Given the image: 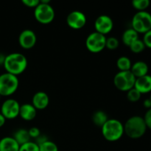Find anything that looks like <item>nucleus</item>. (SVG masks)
I'll return each mask as SVG.
<instances>
[{
  "instance_id": "obj_1",
  "label": "nucleus",
  "mask_w": 151,
  "mask_h": 151,
  "mask_svg": "<svg viewBox=\"0 0 151 151\" xmlns=\"http://www.w3.org/2000/svg\"><path fill=\"white\" fill-rule=\"evenodd\" d=\"M27 64V59L23 54L13 52L5 56L3 66L6 72L17 76L26 70Z\"/></svg>"
},
{
  "instance_id": "obj_2",
  "label": "nucleus",
  "mask_w": 151,
  "mask_h": 151,
  "mask_svg": "<svg viewBox=\"0 0 151 151\" xmlns=\"http://www.w3.org/2000/svg\"><path fill=\"white\" fill-rule=\"evenodd\" d=\"M124 133L129 138L137 139L142 137L147 128L144 118L140 116H133L124 124Z\"/></svg>"
},
{
  "instance_id": "obj_3",
  "label": "nucleus",
  "mask_w": 151,
  "mask_h": 151,
  "mask_svg": "<svg viewBox=\"0 0 151 151\" xmlns=\"http://www.w3.org/2000/svg\"><path fill=\"white\" fill-rule=\"evenodd\" d=\"M102 134L107 141L116 142L120 139L124 133V125L119 120L109 119L101 127Z\"/></svg>"
},
{
  "instance_id": "obj_4",
  "label": "nucleus",
  "mask_w": 151,
  "mask_h": 151,
  "mask_svg": "<svg viewBox=\"0 0 151 151\" xmlns=\"http://www.w3.org/2000/svg\"><path fill=\"white\" fill-rule=\"evenodd\" d=\"M34 16L39 23L43 24H50L55 19V10L50 4V0L40 1L39 4L34 10Z\"/></svg>"
},
{
  "instance_id": "obj_5",
  "label": "nucleus",
  "mask_w": 151,
  "mask_h": 151,
  "mask_svg": "<svg viewBox=\"0 0 151 151\" xmlns=\"http://www.w3.org/2000/svg\"><path fill=\"white\" fill-rule=\"evenodd\" d=\"M19 81L17 76L10 73H3L0 75V96L8 97L17 91Z\"/></svg>"
},
{
  "instance_id": "obj_6",
  "label": "nucleus",
  "mask_w": 151,
  "mask_h": 151,
  "mask_svg": "<svg viewBox=\"0 0 151 151\" xmlns=\"http://www.w3.org/2000/svg\"><path fill=\"white\" fill-rule=\"evenodd\" d=\"M131 28L137 33L145 34L151 29V14L147 11H139L131 20Z\"/></svg>"
},
{
  "instance_id": "obj_7",
  "label": "nucleus",
  "mask_w": 151,
  "mask_h": 151,
  "mask_svg": "<svg viewBox=\"0 0 151 151\" xmlns=\"http://www.w3.org/2000/svg\"><path fill=\"white\" fill-rule=\"evenodd\" d=\"M136 79L131 71H124L115 75L114 78V84L118 90L121 91H128L134 88Z\"/></svg>"
},
{
  "instance_id": "obj_8",
  "label": "nucleus",
  "mask_w": 151,
  "mask_h": 151,
  "mask_svg": "<svg viewBox=\"0 0 151 151\" xmlns=\"http://www.w3.org/2000/svg\"><path fill=\"white\" fill-rule=\"evenodd\" d=\"M106 37L97 32L90 33L86 40V47L93 53H98L106 48Z\"/></svg>"
},
{
  "instance_id": "obj_9",
  "label": "nucleus",
  "mask_w": 151,
  "mask_h": 151,
  "mask_svg": "<svg viewBox=\"0 0 151 151\" xmlns=\"http://www.w3.org/2000/svg\"><path fill=\"white\" fill-rule=\"evenodd\" d=\"M20 106L16 100L7 99L1 105V114L6 119H16L19 116Z\"/></svg>"
},
{
  "instance_id": "obj_10",
  "label": "nucleus",
  "mask_w": 151,
  "mask_h": 151,
  "mask_svg": "<svg viewBox=\"0 0 151 151\" xmlns=\"http://www.w3.org/2000/svg\"><path fill=\"white\" fill-rule=\"evenodd\" d=\"M87 22V18L83 12L80 10L72 11L66 17V23L69 27L79 29L83 27Z\"/></svg>"
},
{
  "instance_id": "obj_11",
  "label": "nucleus",
  "mask_w": 151,
  "mask_h": 151,
  "mask_svg": "<svg viewBox=\"0 0 151 151\" xmlns=\"http://www.w3.org/2000/svg\"><path fill=\"white\" fill-rule=\"evenodd\" d=\"M114 27V22L111 18L107 15H101L96 19L94 22L95 32L103 35L111 32Z\"/></svg>"
},
{
  "instance_id": "obj_12",
  "label": "nucleus",
  "mask_w": 151,
  "mask_h": 151,
  "mask_svg": "<svg viewBox=\"0 0 151 151\" xmlns=\"http://www.w3.org/2000/svg\"><path fill=\"white\" fill-rule=\"evenodd\" d=\"M37 37L32 29H27L22 31L19 36V43L21 47L24 50H30L35 45Z\"/></svg>"
},
{
  "instance_id": "obj_13",
  "label": "nucleus",
  "mask_w": 151,
  "mask_h": 151,
  "mask_svg": "<svg viewBox=\"0 0 151 151\" xmlns=\"http://www.w3.org/2000/svg\"><path fill=\"white\" fill-rule=\"evenodd\" d=\"M50 98L48 94L44 91H38L33 95L32 99V105L36 110H44L48 106Z\"/></svg>"
},
{
  "instance_id": "obj_14",
  "label": "nucleus",
  "mask_w": 151,
  "mask_h": 151,
  "mask_svg": "<svg viewBox=\"0 0 151 151\" xmlns=\"http://www.w3.org/2000/svg\"><path fill=\"white\" fill-rule=\"evenodd\" d=\"M134 88L141 94L151 92V75H147L137 78Z\"/></svg>"
},
{
  "instance_id": "obj_15",
  "label": "nucleus",
  "mask_w": 151,
  "mask_h": 151,
  "mask_svg": "<svg viewBox=\"0 0 151 151\" xmlns=\"http://www.w3.org/2000/svg\"><path fill=\"white\" fill-rule=\"evenodd\" d=\"M36 109L32 104L24 103L20 106L19 110V116L22 119L25 121H31L34 119L36 116Z\"/></svg>"
},
{
  "instance_id": "obj_16",
  "label": "nucleus",
  "mask_w": 151,
  "mask_h": 151,
  "mask_svg": "<svg viewBox=\"0 0 151 151\" xmlns=\"http://www.w3.org/2000/svg\"><path fill=\"white\" fill-rule=\"evenodd\" d=\"M20 145L13 137H6L0 140V151H19Z\"/></svg>"
},
{
  "instance_id": "obj_17",
  "label": "nucleus",
  "mask_w": 151,
  "mask_h": 151,
  "mask_svg": "<svg viewBox=\"0 0 151 151\" xmlns=\"http://www.w3.org/2000/svg\"><path fill=\"white\" fill-rule=\"evenodd\" d=\"M149 68L147 63L144 61H137L132 64L131 72L136 78H141L145 75H148Z\"/></svg>"
},
{
  "instance_id": "obj_18",
  "label": "nucleus",
  "mask_w": 151,
  "mask_h": 151,
  "mask_svg": "<svg viewBox=\"0 0 151 151\" xmlns=\"http://www.w3.org/2000/svg\"><path fill=\"white\" fill-rule=\"evenodd\" d=\"M137 39H139V34L132 28L127 29L126 30L124 31L123 34H122V42L128 47H130V45L133 42L137 41Z\"/></svg>"
},
{
  "instance_id": "obj_19",
  "label": "nucleus",
  "mask_w": 151,
  "mask_h": 151,
  "mask_svg": "<svg viewBox=\"0 0 151 151\" xmlns=\"http://www.w3.org/2000/svg\"><path fill=\"white\" fill-rule=\"evenodd\" d=\"M13 138L18 142L19 145H22L24 144L30 142L31 138L28 133V130L24 128H20L15 132L13 135Z\"/></svg>"
},
{
  "instance_id": "obj_20",
  "label": "nucleus",
  "mask_w": 151,
  "mask_h": 151,
  "mask_svg": "<svg viewBox=\"0 0 151 151\" xmlns=\"http://www.w3.org/2000/svg\"><path fill=\"white\" fill-rule=\"evenodd\" d=\"M109 118H108L107 114L103 111H97L93 114L92 116V121L94 123V125L100 127L101 128L105 123L108 121Z\"/></svg>"
},
{
  "instance_id": "obj_21",
  "label": "nucleus",
  "mask_w": 151,
  "mask_h": 151,
  "mask_svg": "<svg viewBox=\"0 0 151 151\" xmlns=\"http://www.w3.org/2000/svg\"><path fill=\"white\" fill-rule=\"evenodd\" d=\"M132 63L129 58L126 56H121L116 60V66L118 69L120 70V72L124 71H130L131 70Z\"/></svg>"
},
{
  "instance_id": "obj_22",
  "label": "nucleus",
  "mask_w": 151,
  "mask_h": 151,
  "mask_svg": "<svg viewBox=\"0 0 151 151\" xmlns=\"http://www.w3.org/2000/svg\"><path fill=\"white\" fill-rule=\"evenodd\" d=\"M149 0H134L132 1V6L134 8L139 11H145L146 9L150 6Z\"/></svg>"
},
{
  "instance_id": "obj_23",
  "label": "nucleus",
  "mask_w": 151,
  "mask_h": 151,
  "mask_svg": "<svg viewBox=\"0 0 151 151\" xmlns=\"http://www.w3.org/2000/svg\"><path fill=\"white\" fill-rule=\"evenodd\" d=\"M129 47L131 52H133L134 53H136V54H138V53H140L142 51H144V50L145 49V45L142 40L139 38L137 41L133 42L130 45Z\"/></svg>"
},
{
  "instance_id": "obj_24",
  "label": "nucleus",
  "mask_w": 151,
  "mask_h": 151,
  "mask_svg": "<svg viewBox=\"0 0 151 151\" xmlns=\"http://www.w3.org/2000/svg\"><path fill=\"white\" fill-rule=\"evenodd\" d=\"M39 151H58V145L53 142L47 140L42 144L38 145Z\"/></svg>"
},
{
  "instance_id": "obj_25",
  "label": "nucleus",
  "mask_w": 151,
  "mask_h": 151,
  "mask_svg": "<svg viewBox=\"0 0 151 151\" xmlns=\"http://www.w3.org/2000/svg\"><path fill=\"white\" fill-rule=\"evenodd\" d=\"M142 94L139 91H137L135 88H131L128 91H127V98L130 102L136 103L139 101L141 98Z\"/></svg>"
},
{
  "instance_id": "obj_26",
  "label": "nucleus",
  "mask_w": 151,
  "mask_h": 151,
  "mask_svg": "<svg viewBox=\"0 0 151 151\" xmlns=\"http://www.w3.org/2000/svg\"><path fill=\"white\" fill-rule=\"evenodd\" d=\"M119 45V42L118 39L115 37H109L106 38V47L110 50H114L118 48Z\"/></svg>"
},
{
  "instance_id": "obj_27",
  "label": "nucleus",
  "mask_w": 151,
  "mask_h": 151,
  "mask_svg": "<svg viewBox=\"0 0 151 151\" xmlns=\"http://www.w3.org/2000/svg\"><path fill=\"white\" fill-rule=\"evenodd\" d=\"M19 151H39V147L36 143L30 141L26 144L20 145Z\"/></svg>"
},
{
  "instance_id": "obj_28",
  "label": "nucleus",
  "mask_w": 151,
  "mask_h": 151,
  "mask_svg": "<svg viewBox=\"0 0 151 151\" xmlns=\"http://www.w3.org/2000/svg\"><path fill=\"white\" fill-rule=\"evenodd\" d=\"M28 133L31 139H37L41 134L40 129L37 127H32L28 130Z\"/></svg>"
},
{
  "instance_id": "obj_29",
  "label": "nucleus",
  "mask_w": 151,
  "mask_h": 151,
  "mask_svg": "<svg viewBox=\"0 0 151 151\" xmlns=\"http://www.w3.org/2000/svg\"><path fill=\"white\" fill-rule=\"evenodd\" d=\"M22 2L26 7L35 9L39 4L40 0H22Z\"/></svg>"
},
{
  "instance_id": "obj_30",
  "label": "nucleus",
  "mask_w": 151,
  "mask_h": 151,
  "mask_svg": "<svg viewBox=\"0 0 151 151\" xmlns=\"http://www.w3.org/2000/svg\"><path fill=\"white\" fill-rule=\"evenodd\" d=\"M142 41L145 45V47L151 49V29L144 34Z\"/></svg>"
},
{
  "instance_id": "obj_31",
  "label": "nucleus",
  "mask_w": 151,
  "mask_h": 151,
  "mask_svg": "<svg viewBox=\"0 0 151 151\" xmlns=\"http://www.w3.org/2000/svg\"><path fill=\"white\" fill-rule=\"evenodd\" d=\"M143 118H144V120L145 122L146 125H147V128L151 130V109L147 111Z\"/></svg>"
},
{
  "instance_id": "obj_32",
  "label": "nucleus",
  "mask_w": 151,
  "mask_h": 151,
  "mask_svg": "<svg viewBox=\"0 0 151 151\" xmlns=\"http://www.w3.org/2000/svg\"><path fill=\"white\" fill-rule=\"evenodd\" d=\"M143 106H145V108L147 109H151V100H150V98L146 99V100H144L143 102Z\"/></svg>"
},
{
  "instance_id": "obj_33",
  "label": "nucleus",
  "mask_w": 151,
  "mask_h": 151,
  "mask_svg": "<svg viewBox=\"0 0 151 151\" xmlns=\"http://www.w3.org/2000/svg\"><path fill=\"white\" fill-rule=\"evenodd\" d=\"M5 122H6V119L4 118V116L0 113V128H1V127L5 124Z\"/></svg>"
},
{
  "instance_id": "obj_34",
  "label": "nucleus",
  "mask_w": 151,
  "mask_h": 151,
  "mask_svg": "<svg viewBox=\"0 0 151 151\" xmlns=\"http://www.w3.org/2000/svg\"><path fill=\"white\" fill-rule=\"evenodd\" d=\"M4 59H5V56L3 54L0 53V66H3L4 65Z\"/></svg>"
},
{
  "instance_id": "obj_35",
  "label": "nucleus",
  "mask_w": 151,
  "mask_h": 151,
  "mask_svg": "<svg viewBox=\"0 0 151 151\" xmlns=\"http://www.w3.org/2000/svg\"><path fill=\"white\" fill-rule=\"evenodd\" d=\"M150 100H151V94H150Z\"/></svg>"
},
{
  "instance_id": "obj_36",
  "label": "nucleus",
  "mask_w": 151,
  "mask_h": 151,
  "mask_svg": "<svg viewBox=\"0 0 151 151\" xmlns=\"http://www.w3.org/2000/svg\"><path fill=\"white\" fill-rule=\"evenodd\" d=\"M0 97H1V96H0Z\"/></svg>"
}]
</instances>
